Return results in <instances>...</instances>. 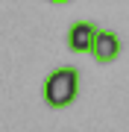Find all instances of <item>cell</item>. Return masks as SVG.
Returning a JSON list of instances; mask_svg holds the SVG:
<instances>
[{"mask_svg": "<svg viewBox=\"0 0 129 132\" xmlns=\"http://www.w3.org/2000/svg\"><path fill=\"white\" fill-rule=\"evenodd\" d=\"M79 94V73L76 68H56L44 79V103L50 109H65L71 106Z\"/></svg>", "mask_w": 129, "mask_h": 132, "instance_id": "6da1fadb", "label": "cell"}, {"mask_svg": "<svg viewBox=\"0 0 129 132\" xmlns=\"http://www.w3.org/2000/svg\"><path fill=\"white\" fill-rule=\"evenodd\" d=\"M91 56H94L100 65H109L120 56V38L111 32V29H97L94 47H91Z\"/></svg>", "mask_w": 129, "mask_h": 132, "instance_id": "7a4b0ae2", "label": "cell"}, {"mask_svg": "<svg viewBox=\"0 0 129 132\" xmlns=\"http://www.w3.org/2000/svg\"><path fill=\"white\" fill-rule=\"evenodd\" d=\"M94 38H97V27L91 21H76V24L67 29V47L73 53H91Z\"/></svg>", "mask_w": 129, "mask_h": 132, "instance_id": "3957f363", "label": "cell"}, {"mask_svg": "<svg viewBox=\"0 0 129 132\" xmlns=\"http://www.w3.org/2000/svg\"><path fill=\"white\" fill-rule=\"evenodd\" d=\"M47 3H71V0H47Z\"/></svg>", "mask_w": 129, "mask_h": 132, "instance_id": "277c9868", "label": "cell"}]
</instances>
